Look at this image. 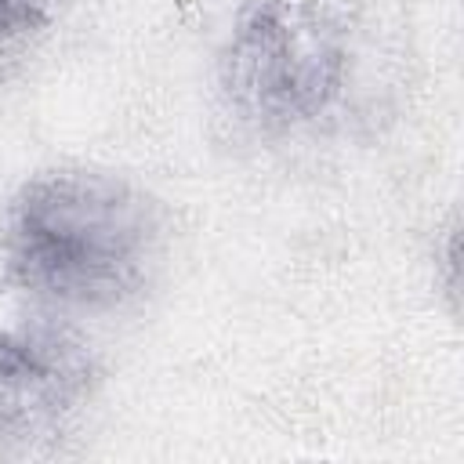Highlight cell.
Returning a JSON list of instances; mask_svg holds the SVG:
<instances>
[{
  "label": "cell",
  "instance_id": "cell-4",
  "mask_svg": "<svg viewBox=\"0 0 464 464\" xmlns=\"http://www.w3.org/2000/svg\"><path fill=\"white\" fill-rule=\"evenodd\" d=\"M58 18V0H0V69L29 58Z\"/></svg>",
  "mask_w": 464,
  "mask_h": 464
},
{
  "label": "cell",
  "instance_id": "cell-1",
  "mask_svg": "<svg viewBox=\"0 0 464 464\" xmlns=\"http://www.w3.org/2000/svg\"><path fill=\"white\" fill-rule=\"evenodd\" d=\"M163 203L130 174L94 163L40 167L0 214V268L14 294L65 315L138 304L167 265Z\"/></svg>",
  "mask_w": 464,
  "mask_h": 464
},
{
  "label": "cell",
  "instance_id": "cell-2",
  "mask_svg": "<svg viewBox=\"0 0 464 464\" xmlns=\"http://www.w3.org/2000/svg\"><path fill=\"white\" fill-rule=\"evenodd\" d=\"M352 76V29L334 0H236L214 51L221 109L268 141L337 120Z\"/></svg>",
  "mask_w": 464,
  "mask_h": 464
},
{
  "label": "cell",
  "instance_id": "cell-3",
  "mask_svg": "<svg viewBox=\"0 0 464 464\" xmlns=\"http://www.w3.org/2000/svg\"><path fill=\"white\" fill-rule=\"evenodd\" d=\"M98 381L102 359L72 315L22 294L0 308V442L62 435Z\"/></svg>",
  "mask_w": 464,
  "mask_h": 464
}]
</instances>
